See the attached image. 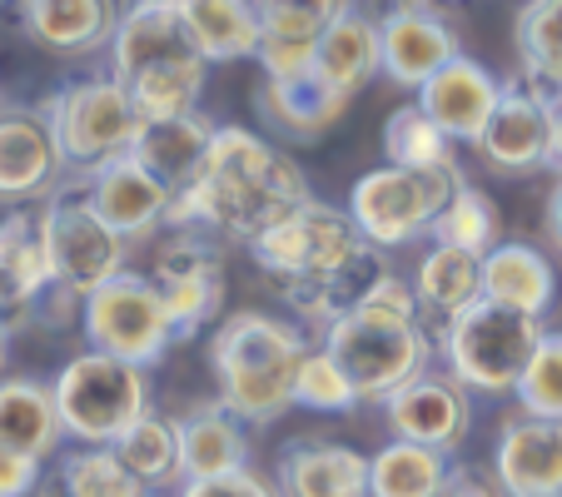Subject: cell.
<instances>
[{
  "instance_id": "1",
  "label": "cell",
  "mask_w": 562,
  "mask_h": 497,
  "mask_svg": "<svg viewBox=\"0 0 562 497\" xmlns=\"http://www.w3.org/2000/svg\"><path fill=\"white\" fill-rule=\"evenodd\" d=\"M308 204V180L294 159H284L269 139L239 125L214 129L204 174L170 210V229H204L224 239L255 244L265 229Z\"/></svg>"
},
{
  "instance_id": "2",
  "label": "cell",
  "mask_w": 562,
  "mask_h": 497,
  "mask_svg": "<svg viewBox=\"0 0 562 497\" xmlns=\"http://www.w3.org/2000/svg\"><path fill=\"white\" fill-rule=\"evenodd\" d=\"M115 80L130 90L145 120L200 115V90L210 60L200 55L180 0H125L110 41Z\"/></svg>"
},
{
  "instance_id": "3",
  "label": "cell",
  "mask_w": 562,
  "mask_h": 497,
  "mask_svg": "<svg viewBox=\"0 0 562 497\" xmlns=\"http://www.w3.org/2000/svg\"><path fill=\"white\" fill-rule=\"evenodd\" d=\"M324 349L344 363L363 403H389L404 383L428 373V339L418 328L414 284L389 274L353 314L324 328Z\"/></svg>"
},
{
  "instance_id": "4",
  "label": "cell",
  "mask_w": 562,
  "mask_h": 497,
  "mask_svg": "<svg viewBox=\"0 0 562 497\" xmlns=\"http://www.w3.org/2000/svg\"><path fill=\"white\" fill-rule=\"evenodd\" d=\"M308 343L294 324L269 314H234L210 343V363L220 379V403L239 423H274L294 408V379Z\"/></svg>"
},
{
  "instance_id": "5",
  "label": "cell",
  "mask_w": 562,
  "mask_h": 497,
  "mask_svg": "<svg viewBox=\"0 0 562 497\" xmlns=\"http://www.w3.org/2000/svg\"><path fill=\"white\" fill-rule=\"evenodd\" d=\"M542 334H548L542 318L503 308V304H493V298H477L473 308H463L458 318L443 324L448 373H453L468 393H493V398L518 393Z\"/></svg>"
},
{
  "instance_id": "6",
  "label": "cell",
  "mask_w": 562,
  "mask_h": 497,
  "mask_svg": "<svg viewBox=\"0 0 562 497\" xmlns=\"http://www.w3.org/2000/svg\"><path fill=\"white\" fill-rule=\"evenodd\" d=\"M50 388L55 403H60L65 438H75L80 448H115L149 413L145 369L95 349L75 353Z\"/></svg>"
},
{
  "instance_id": "7",
  "label": "cell",
  "mask_w": 562,
  "mask_h": 497,
  "mask_svg": "<svg viewBox=\"0 0 562 497\" xmlns=\"http://www.w3.org/2000/svg\"><path fill=\"white\" fill-rule=\"evenodd\" d=\"M41 224H45V249H50V274L55 289L45 294L41 314L50 304L75 308L86 304L95 289H105L110 279L125 274V249L130 239H120L105 219L95 214V204L86 200V190H55L41 204Z\"/></svg>"
},
{
  "instance_id": "8",
  "label": "cell",
  "mask_w": 562,
  "mask_h": 497,
  "mask_svg": "<svg viewBox=\"0 0 562 497\" xmlns=\"http://www.w3.org/2000/svg\"><path fill=\"white\" fill-rule=\"evenodd\" d=\"M463 170L458 165H438V170H398L383 165L353 180L349 190V219L359 224V234L379 249H404V244L434 234L438 214L453 204V194L463 190Z\"/></svg>"
},
{
  "instance_id": "9",
  "label": "cell",
  "mask_w": 562,
  "mask_h": 497,
  "mask_svg": "<svg viewBox=\"0 0 562 497\" xmlns=\"http://www.w3.org/2000/svg\"><path fill=\"white\" fill-rule=\"evenodd\" d=\"M45 120L55 129L65 165L80 174L130 155L139 129H145V115L135 110V100L120 80H75L45 105Z\"/></svg>"
},
{
  "instance_id": "10",
  "label": "cell",
  "mask_w": 562,
  "mask_h": 497,
  "mask_svg": "<svg viewBox=\"0 0 562 497\" xmlns=\"http://www.w3.org/2000/svg\"><path fill=\"white\" fill-rule=\"evenodd\" d=\"M363 249H369V239L349 219V210H329L318 200H308L304 210H294L289 219H279L274 229H265L249 244L255 264L279 289L318 284V279H329L334 269L349 264V259H359Z\"/></svg>"
},
{
  "instance_id": "11",
  "label": "cell",
  "mask_w": 562,
  "mask_h": 497,
  "mask_svg": "<svg viewBox=\"0 0 562 497\" xmlns=\"http://www.w3.org/2000/svg\"><path fill=\"white\" fill-rule=\"evenodd\" d=\"M80 328H86V343L95 353L139 363V369L159 363L170 353V343H180L155 279H139V274H120L105 289H95L80 304Z\"/></svg>"
},
{
  "instance_id": "12",
  "label": "cell",
  "mask_w": 562,
  "mask_h": 497,
  "mask_svg": "<svg viewBox=\"0 0 562 497\" xmlns=\"http://www.w3.org/2000/svg\"><path fill=\"white\" fill-rule=\"evenodd\" d=\"M149 279L170 308L180 339L200 334V324H210L224 304V259L214 239H204V229H180L175 239L159 244Z\"/></svg>"
},
{
  "instance_id": "13",
  "label": "cell",
  "mask_w": 562,
  "mask_h": 497,
  "mask_svg": "<svg viewBox=\"0 0 562 497\" xmlns=\"http://www.w3.org/2000/svg\"><path fill=\"white\" fill-rule=\"evenodd\" d=\"M383 413H389V428L398 438L438 448V453H458L468 428H473V398L453 373H418L414 383H404L383 403Z\"/></svg>"
},
{
  "instance_id": "14",
  "label": "cell",
  "mask_w": 562,
  "mask_h": 497,
  "mask_svg": "<svg viewBox=\"0 0 562 497\" xmlns=\"http://www.w3.org/2000/svg\"><path fill=\"white\" fill-rule=\"evenodd\" d=\"M65 155L45 110H0V204L21 210L31 200H50Z\"/></svg>"
},
{
  "instance_id": "15",
  "label": "cell",
  "mask_w": 562,
  "mask_h": 497,
  "mask_svg": "<svg viewBox=\"0 0 562 497\" xmlns=\"http://www.w3.org/2000/svg\"><path fill=\"white\" fill-rule=\"evenodd\" d=\"M86 200L95 204V214L120 239H149L155 229L170 224V210H175V194L135 155H120L110 165H100V170H90Z\"/></svg>"
},
{
  "instance_id": "16",
  "label": "cell",
  "mask_w": 562,
  "mask_h": 497,
  "mask_svg": "<svg viewBox=\"0 0 562 497\" xmlns=\"http://www.w3.org/2000/svg\"><path fill=\"white\" fill-rule=\"evenodd\" d=\"M379 35H383V75L404 90H424L443 65H453L463 55L453 25L438 21L418 0L414 5H393L379 21Z\"/></svg>"
},
{
  "instance_id": "17",
  "label": "cell",
  "mask_w": 562,
  "mask_h": 497,
  "mask_svg": "<svg viewBox=\"0 0 562 497\" xmlns=\"http://www.w3.org/2000/svg\"><path fill=\"white\" fill-rule=\"evenodd\" d=\"M50 289H55V274H50L41 210L21 204V210L0 214V318L15 324L21 314L41 308Z\"/></svg>"
},
{
  "instance_id": "18",
  "label": "cell",
  "mask_w": 562,
  "mask_h": 497,
  "mask_svg": "<svg viewBox=\"0 0 562 497\" xmlns=\"http://www.w3.org/2000/svg\"><path fill=\"white\" fill-rule=\"evenodd\" d=\"M498 100H503V86L477 60H468V55L443 65V70L418 90V110H424L453 145H477L493 120V110H498Z\"/></svg>"
},
{
  "instance_id": "19",
  "label": "cell",
  "mask_w": 562,
  "mask_h": 497,
  "mask_svg": "<svg viewBox=\"0 0 562 497\" xmlns=\"http://www.w3.org/2000/svg\"><path fill=\"white\" fill-rule=\"evenodd\" d=\"M493 463L508 497H562V418H513Z\"/></svg>"
},
{
  "instance_id": "20",
  "label": "cell",
  "mask_w": 562,
  "mask_h": 497,
  "mask_svg": "<svg viewBox=\"0 0 562 497\" xmlns=\"http://www.w3.org/2000/svg\"><path fill=\"white\" fill-rule=\"evenodd\" d=\"M477 155L503 174H528L548 165V100L532 90L503 86L488 129L477 139Z\"/></svg>"
},
{
  "instance_id": "21",
  "label": "cell",
  "mask_w": 562,
  "mask_h": 497,
  "mask_svg": "<svg viewBox=\"0 0 562 497\" xmlns=\"http://www.w3.org/2000/svg\"><path fill=\"white\" fill-rule=\"evenodd\" d=\"M214 129L220 125H210L204 115L145 120V129H139V139H135L130 155H135L139 165H145V170L180 200V194H190L194 184H200L204 159H210V145H214Z\"/></svg>"
},
{
  "instance_id": "22",
  "label": "cell",
  "mask_w": 562,
  "mask_h": 497,
  "mask_svg": "<svg viewBox=\"0 0 562 497\" xmlns=\"http://www.w3.org/2000/svg\"><path fill=\"white\" fill-rule=\"evenodd\" d=\"M279 493L284 497H373L369 458L344 443L299 438L279 453Z\"/></svg>"
},
{
  "instance_id": "23",
  "label": "cell",
  "mask_w": 562,
  "mask_h": 497,
  "mask_svg": "<svg viewBox=\"0 0 562 497\" xmlns=\"http://www.w3.org/2000/svg\"><path fill=\"white\" fill-rule=\"evenodd\" d=\"M21 25L55 55H90L115 41V0H21Z\"/></svg>"
},
{
  "instance_id": "24",
  "label": "cell",
  "mask_w": 562,
  "mask_h": 497,
  "mask_svg": "<svg viewBox=\"0 0 562 497\" xmlns=\"http://www.w3.org/2000/svg\"><path fill=\"white\" fill-rule=\"evenodd\" d=\"M383 70V35H379V21L349 5L329 31L318 35V50H314V75L334 95L353 100L363 86H369L373 75Z\"/></svg>"
},
{
  "instance_id": "25",
  "label": "cell",
  "mask_w": 562,
  "mask_h": 497,
  "mask_svg": "<svg viewBox=\"0 0 562 497\" xmlns=\"http://www.w3.org/2000/svg\"><path fill=\"white\" fill-rule=\"evenodd\" d=\"M60 403L50 383L35 379H0V448H15L25 458H55L60 453Z\"/></svg>"
},
{
  "instance_id": "26",
  "label": "cell",
  "mask_w": 562,
  "mask_h": 497,
  "mask_svg": "<svg viewBox=\"0 0 562 497\" xmlns=\"http://www.w3.org/2000/svg\"><path fill=\"white\" fill-rule=\"evenodd\" d=\"M180 448H184V483H204V477H224V473L249 467L245 423H239L224 403L184 413L180 418Z\"/></svg>"
},
{
  "instance_id": "27",
  "label": "cell",
  "mask_w": 562,
  "mask_h": 497,
  "mask_svg": "<svg viewBox=\"0 0 562 497\" xmlns=\"http://www.w3.org/2000/svg\"><path fill=\"white\" fill-rule=\"evenodd\" d=\"M552 264L532 249V244H498L488 259H483V298L503 308H518V314L542 318L552 308Z\"/></svg>"
},
{
  "instance_id": "28",
  "label": "cell",
  "mask_w": 562,
  "mask_h": 497,
  "mask_svg": "<svg viewBox=\"0 0 562 497\" xmlns=\"http://www.w3.org/2000/svg\"><path fill=\"white\" fill-rule=\"evenodd\" d=\"M184 5V25H190L194 45L210 65L224 60H249L259 55V11L255 0H180Z\"/></svg>"
},
{
  "instance_id": "29",
  "label": "cell",
  "mask_w": 562,
  "mask_h": 497,
  "mask_svg": "<svg viewBox=\"0 0 562 497\" xmlns=\"http://www.w3.org/2000/svg\"><path fill=\"white\" fill-rule=\"evenodd\" d=\"M115 458L125 473L135 477L145 493H165V487H184V448H180V418L149 408L135 428L115 443Z\"/></svg>"
},
{
  "instance_id": "30",
  "label": "cell",
  "mask_w": 562,
  "mask_h": 497,
  "mask_svg": "<svg viewBox=\"0 0 562 497\" xmlns=\"http://www.w3.org/2000/svg\"><path fill=\"white\" fill-rule=\"evenodd\" d=\"M414 298H418V308L438 314L443 324L458 318L463 308H473L483 298V259L468 255V249H453V244H434L418 259Z\"/></svg>"
},
{
  "instance_id": "31",
  "label": "cell",
  "mask_w": 562,
  "mask_h": 497,
  "mask_svg": "<svg viewBox=\"0 0 562 497\" xmlns=\"http://www.w3.org/2000/svg\"><path fill=\"white\" fill-rule=\"evenodd\" d=\"M259 110H265V120H274L284 135L314 139L349 110V100L334 95V90L308 70V75H299V80H265V90H259Z\"/></svg>"
},
{
  "instance_id": "32",
  "label": "cell",
  "mask_w": 562,
  "mask_h": 497,
  "mask_svg": "<svg viewBox=\"0 0 562 497\" xmlns=\"http://www.w3.org/2000/svg\"><path fill=\"white\" fill-rule=\"evenodd\" d=\"M448 473H453L448 453L398 438V443L379 448L369 458V493L373 497H438Z\"/></svg>"
},
{
  "instance_id": "33",
  "label": "cell",
  "mask_w": 562,
  "mask_h": 497,
  "mask_svg": "<svg viewBox=\"0 0 562 497\" xmlns=\"http://www.w3.org/2000/svg\"><path fill=\"white\" fill-rule=\"evenodd\" d=\"M513 41L532 80L562 95V0H528L513 25Z\"/></svg>"
},
{
  "instance_id": "34",
  "label": "cell",
  "mask_w": 562,
  "mask_h": 497,
  "mask_svg": "<svg viewBox=\"0 0 562 497\" xmlns=\"http://www.w3.org/2000/svg\"><path fill=\"white\" fill-rule=\"evenodd\" d=\"M383 155L398 170H438V165H453V139L418 105H404L393 110L389 125H383Z\"/></svg>"
},
{
  "instance_id": "35",
  "label": "cell",
  "mask_w": 562,
  "mask_h": 497,
  "mask_svg": "<svg viewBox=\"0 0 562 497\" xmlns=\"http://www.w3.org/2000/svg\"><path fill=\"white\" fill-rule=\"evenodd\" d=\"M428 239L453 244V249H468V255L488 259L493 249H498V210L488 204V194H477L473 184H463V190L453 194V204L438 214V224H434Z\"/></svg>"
},
{
  "instance_id": "36",
  "label": "cell",
  "mask_w": 562,
  "mask_h": 497,
  "mask_svg": "<svg viewBox=\"0 0 562 497\" xmlns=\"http://www.w3.org/2000/svg\"><path fill=\"white\" fill-rule=\"evenodd\" d=\"M55 477L65 483L70 497H139L145 493V487L125 473L115 448H75V453L60 458Z\"/></svg>"
},
{
  "instance_id": "37",
  "label": "cell",
  "mask_w": 562,
  "mask_h": 497,
  "mask_svg": "<svg viewBox=\"0 0 562 497\" xmlns=\"http://www.w3.org/2000/svg\"><path fill=\"white\" fill-rule=\"evenodd\" d=\"M349 5L353 0H255L265 41H294V45H318V35L329 31Z\"/></svg>"
},
{
  "instance_id": "38",
  "label": "cell",
  "mask_w": 562,
  "mask_h": 497,
  "mask_svg": "<svg viewBox=\"0 0 562 497\" xmlns=\"http://www.w3.org/2000/svg\"><path fill=\"white\" fill-rule=\"evenodd\" d=\"M294 403L308 413H349V408H359L363 398L329 349H308L304 363H299V379H294Z\"/></svg>"
},
{
  "instance_id": "39",
  "label": "cell",
  "mask_w": 562,
  "mask_h": 497,
  "mask_svg": "<svg viewBox=\"0 0 562 497\" xmlns=\"http://www.w3.org/2000/svg\"><path fill=\"white\" fill-rule=\"evenodd\" d=\"M518 408L528 418H562V334H542L518 383Z\"/></svg>"
},
{
  "instance_id": "40",
  "label": "cell",
  "mask_w": 562,
  "mask_h": 497,
  "mask_svg": "<svg viewBox=\"0 0 562 497\" xmlns=\"http://www.w3.org/2000/svg\"><path fill=\"white\" fill-rule=\"evenodd\" d=\"M180 497H284V493H279V483H269V477H259V473H249V467H239V473H224V477L184 483Z\"/></svg>"
},
{
  "instance_id": "41",
  "label": "cell",
  "mask_w": 562,
  "mask_h": 497,
  "mask_svg": "<svg viewBox=\"0 0 562 497\" xmlns=\"http://www.w3.org/2000/svg\"><path fill=\"white\" fill-rule=\"evenodd\" d=\"M41 458H25L15 448H0V497H35L41 487Z\"/></svg>"
},
{
  "instance_id": "42",
  "label": "cell",
  "mask_w": 562,
  "mask_h": 497,
  "mask_svg": "<svg viewBox=\"0 0 562 497\" xmlns=\"http://www.w3.org/2000/svg\"><path fill=\"white\" fill-rule=\"evenodd\" d=\"M438 497H508V493L488 487L477 473H468V467H453V473H448V483H443V493H438Z\"/></svg>"
},
{
  "instance_id": "43",
  "label": "cell",
  "mask_w": 562,
  "mask_h": 497,
  "mask_svg": "<svg viewBox=\"0 0 562 497\" xmlns=\"http://www.w3.org/2000/svg\"><path fill=\"white\" fill-rule=\"evenodd\" d=\"M548 165L562 170V95L548 100Z\"/></svg>"
},
{
  "instance_id": "44",
  "label": "cell",
  "mask_w": 562,
  "mask_h": 497,
  "mask_svg": "<svg viewBox=\"0 0 562 497\" xmlns=\"http://www.w3.org/2000/svg\"><path fill=\"white\" fill-rule=\"evenodd\" d=\"M548 229H552V239L562 244V180H558V190H552V200H548Z\"/></svg>"
},
{
  "instance_id": "45",
  "label": "cell",
  "mask_w": 562,
  "mask_h": 497,
  "mask_svg": "<svg viewBox=\"0 0 562 497\" xmlns=\"http://www.w3.org/2000/svg\"><path fill=\"white\" fill-rule=\"evenodd\" d=\"M35 497H70V493H65V483H60V477H41V487H35Z\"/></svg>"
},
{
  "instance_id": "46",
  "label": "cell",
  "mask_w": 562,
  "mask_h": 497,
  "mask_svg": "<svg viewBox=\"0 0 562 497\" xmlns=\"http://www.w3.org/2000/svg\"><path fill=\"white\" fill-rule=\"evenodd\" d=\"M5 349H11V343H0V379H5Z\"/></svg>"
},
{
  "instance_id": "47",
  "label": "cell",
  "mask_w": 562,
  "mask_h": 497,
  "mask_svg": "<svg viewBox=\"0 0 562 497\" xmlns=\"http://www.w3.org/2000/svg\"><path fill=\"white\" fill-rule=\"evenodd\" d=\"M139 497H159V493H139Z\"/></svg>"
}]
</instances>
